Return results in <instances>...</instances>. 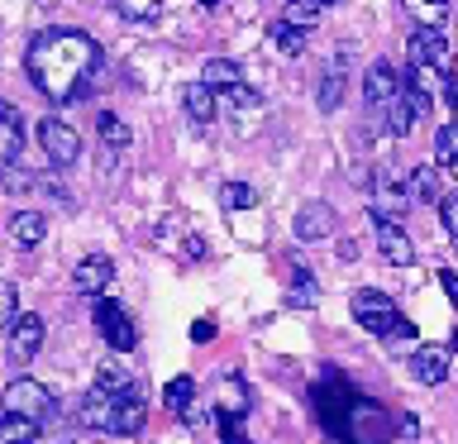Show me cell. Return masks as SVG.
<instances>
[{"label": "cell", "mask_w": 458, "mask_h": 444, "mask_svg": "<svg viewBox=\"0 0 458 444\" xmlns=\"http://www.w3.org/2000/svg\"><path fill=\"white\" fill-rule=\"evenodd\" d=\"M24 72L53 106H67L91 91L100 72V43L81 29H43L24 53Z\"/></svg>", "instance_id": "6da1fadb"}, {"label": "cell", "mask_w": 458, "mask_h": 444, "mask_svg": "<svg viewBox=\"0 0 458 444\" xmlns=\"http://www.w3.org/2000/svg\"><path fill=\"white\" fill-rule=\"evenodd\" d=\"M349 311H353V320L363 325L368 335H377V339H415V325L396 311V301L386 296V292L363 286V292H353Z\"/></svg>", "instance_id": "7a4b0ae2"}, {"label": "cell", "mask_w": 458, "mask_h": 444, "mask_svg": "<svg viewBox=\"0 0 458 444\" xmlns=\"http://www.w3.org/2000/svg\"><path fill=\"white\" fill-rule=\"evenodd\" d=\"M0 406H5V415H14V421H29V425H48L57 415V401L43 382L34 378H14L5 392H0Z\"/></svg>", "instance_id": "3957f363"}, {"label": "cell", "mask_w": 458, "mask_h": 444, "mask_svg": "<svg viewBox=\"0 0 458 444\" xmlns=\"http://www.w3.org/2000/svg\"><path fill=\"white\" fill-rule=\"evenodd\" d=\"M406 63H411V72H444L449 67V34L444 29H415V34L406 38Z\"/></svg>", "instance_id": "277c9868"}, {"label": "cell", "mask_w": 458, "mask_h": 444, "mask_svg": "<svg viewBox=\"0 0 458 444\" xmlns=\"http://www.w3.org/2000/svg\"><path fill=\"white\" fill-rule=\"evenodd\" d=\"M372 235H377L382 263H392V268H411V263H415V243H411L406 229H401V220H392V215H382V210H372Z\"/></svg>", "instance_id": "5b68a950"}, {"label": "cell", "mask_w": 458, "mask_h": 444, "mask_svg": "<svg viewBox=\"0 0 458 444\" xmlns=\"http://www.w3.org/2000/svg\"><path fill=\"white\" fill-rule=\"evenodd\" d=\"M38 149H43V158H48L53 167H72L81 158V134L72 124H63V120H43L38 124Z\"/></svg>", "instance_id": "8992f818"}, {"label": "cell", "mask_w": 458, "mask_h": 444, "mask_svg": "<svg viewBox=\"0 0 458 444\" xmlns=\"http://www.w3.org/2000/svg\"><path fill=\"white\" fill-rule=\"evenodd\" d=\"M96 329H100V339L110 344L114 354H129L139 344V329H134V320L114 306V301H96Z\"/></svg>", "instance_id": "52a82bcc"}, {"label": "cell", "mask_w": 458, "mask_h": 444, "mask_svg": "<svg viewBox=\"0 0 458 444\" xmlns=\"http://www.w3.org/2000/svg\"><path fill=\"white\" fill-rule=\"evenodd\" d=\"M401 86H406V77H401V72L386 63V57H382V63H372V67L363 72V100H368V110L382 115V110L401 96Z\"/></svg>", "instance_id": "ba28073f"}, {"label": "cell", "mask_w": 458, "mask_h": 444, "mask_svg": "<svg viewBox=\"0 0 458 444\" xmlns=\"http://www.w3.org/2000/svg\"><path fill=\"white\" fill-rule=\"evenodd\" d=\"M429 115V96H420V91H411V86H401V96L392 100V106L382 110V120H386V129L401 139V134H411L415 124H420Z\"/></svg>", "instance_id": "9c48e42d"}, {"label": "cell", "mask_w": 458, "mask_h": 444, "mask_svg": "<svg viewBox=\"0 0 458 444\" xmlns=\"http://www.w3.org/2000/svg\"><path fill=\"white\" fill-rule=\"evenodd\" d=\"M292 235L301 243H320L335 235V206H325V201H306V206L296 210V220H292Z\"/></svg>", "instance_id": "30bf717a"}, {"label": "cell", "mask_w": 458, "mask_h": 444, "mask_svg": "<svg viewBox=\"0 0 458 444\" xmlns=\"http://www.w3.org/2000/svg\"><path fill=\"white\" fill-rule=\"evenodd\" d=\"M38 349H43V320L38 315H20V320L10 325V344H5L10 363H29Z\"/></svg>", "instance_id": "8fae6325"}, {"label": "cell", "mask_w": 458, "mask_h": 444, "mask_svg": "<svg viewBox=\"0 0 458 444\" xmlns=\"http://www.w3.org/2000/svg\"><path fill=\"white\" fill-rule=\"evenodd\" d=\"M110 278H114V263L106 253H91V258L77 263V272H72V286H77L81 296H100L110 286Z\"/></svg>", "instance_id": "7c38bea8"}, {"label": "cell", "mask_w": 458, "mask_h": 444, "mask_svg": "<svg viewBox=\"0 0 458 444\" xmlns=\"http://www.w3.org/2000/svg\"><path fill=\"white\" fill-rule=\"evenodd\" d=\"M96 392H106L110 401H124V397H134L139 387H134V372H129L124 363H114V358H106V363L96 368Z\"/></svg>", "instance_id": "4fadbf2b"}, {"label": "cell", "mask_w": 458, "mask_h": 444, "mask_svg": "<svg viewBox=\"0 0 458 444\" xmlns=\"http://www.w3.org/2000/svg\"><path fill=\"white\" fill-rule=\"evenodd\" d=\"M215 406H220V415H234V421H243L253 406V392L243 378H220V387H215Z\"/></svg>", "instance_id": "5bb4252c"}, {"label": "cell", "mask_w": 458, "mask_h": 444, "mask_svg": "<svg viewBox=\"0 0 458 444\" xmlns=\"http://www.w3.org/2000/svg\"><path fill=\"white\" fill-rule=\"evenodd\" d=\"M411 372L420 378L425 387H439L444 378H449V354L444 349H429V344H420V349L411 354Z\"/></svg>", "instance_id": "9a60e30c"}, {"label": "cell", "mask_w": 458, "mask_h": 444, "mask_svg": "<svg viewBox=\"0 0 458 444\" xmlns=\"http://www.w3.org/2000/svg\"><path fill=\"white\" fill-rule=\"evenodd\" d=\"M200 86H210V91H234L243 86V72L234 57H210L206 67H200Z\"/></svg>", "instance_id": "2e32d148"}, {"label": "cell", "mask_w": 458, "mask_h": 444, "mask_svg": "<svg viewBox=\"0 0 458 444\" xmlns=\"http://www.w3.org/2000/svg\"><path fill=\"white\" fill-rule=\"evenodd\" d=\"M110 415H114V401L91 387V392L81 397V406H77V425H86V430H110Z\"/></svg>", "instance_id": "e0dca14e"}, {"label": "cell", "mask_w": 458, "mask_h": 444, "mask_svg": "<svg viewBox=\"0 0 458 444\" xmlns=\"http://www.w3.org/2000/svg\"><path fill=\"white\" fill-rule=\"evenodd\" d=\"M24 149V124H20V110L10 100H0V163H10L14 153Z\"/></svg>", "instance_id": "ac0fdd59"}, {"label": "cell", "mask_w": 458, "mask_h": 444, "mask_svg": "<svg viewBox=\"0 0 458 444\" xmlns=\"http://www.w3.org/2000/svg\"><path fill=\"white\" fill-rule=\"evenodd\" d=\"M43 235H48V220H43L38 210H14V215H10V239H14V243L34 249V243H43Z\"/></svg>", "instance_id": "d6986e66"}, {"label": "cell", "mask_w": 458, "mask_h": 444, "mask_svg": "<svg viewBox=\"0 0 458 444\" xmlns=\"http://www.w3.org/2000/svg\"><path fill=\"white\" fill-rule=\"evenodd\" d=\"M143 430V397H124L114 401V415H110V435H139Z\"/></svg>", "instance_id": "ffe728a7"}, {"label": "cell", "mask_w": 458, "mask_h": 444, "mask_svg": "<svg viewBox=\"0 0 458 444\" xmlns=\"http://www.w3.org/2000/svg\"><path fill=\"white\" fill-rule=\"evenodd\" d=\"M182 106H186V115H191L196 124H210L215 120V110H220V100H215V91L210 86H186V96H182Z\"/></svg>", "instance_id": "44dd1931"}, {"label": "cell", "mask_w": 458, "mask_h": 444, "mask_svg": "<svg viewBox=\"0 0 458 444\" xmlns=\"http://www.w3.org/2000/svg\"><path fill=\"white\" fill-rule=\"evenodd\" d=\"M406 196L411 201H444V192H439V172L435 167H411V177H406Z\"/></svg>", "instance_id": "7402d4cb"}, {"label": "cell", "mask_w": 458, "mask_h": 444, "mask_svg": "<svg viewBox=\"0 0 458 444\" xmlns=\"http://www.w3.org/2000/svg\"><path fill=\"white\" fill-rule=\"evenodd\" d=\"M315 106H320L325 115H335L339 106H344V72H339V63L320 77V91H315Z\"/></svg>", "instance_id": "603a6c76"}, {"label": "cell", "mask_w": 458, "mask_h": 444, "mask_svg": "<svg viewBox=\"0 0 458 444\" xmlns=\"http://www.w3.org/2000/svg\"><path fill=\"white\" fill-rule=\"evenodd\" d=\"M163 406L177 411V415L191 411V406H196V378H172L167 392H163Z\"/></svg>", "instance_id": "cb8c5ba5"}, {"label": "cell", "mask_w": 458, "mask_h": 444, "mask_svg": "<svg viewBox=\"0 0 458 444\" xmlns=\"http://www.w3.org/2000/svg\"><path fill=\"white\" fill-rule=\"evenodd\" d=\"M96 129H100V143H106V149H129V124L120 120V115H110V110H100L96 115Z\"/></svg>", "instance_id": "d4e9b609"}, {"label": "cell", "mask_w": 458, "mask_h": 444, "mask_svg": "<svg viewBox=\"0 0 458 444\" xmlns=\"http://www.w3.org/2000/svg\"><path fill=\"white\" fill-rule=\"evenodd\" d=\"M258 201L263 196H258V186H249V182H225L220 186V206L225 210H253Z\"/></svg>", "instance_id": "484cf974"}, {"label": "cell", "mask_w": 458, "mask_h": 444, "mask_svg": "<svg viewBox=\"0 0 458 444\" xmlns=\"http://www.w3.org/2000/svg\"><path fill=\"white\" fill-rule=\"evenodd\" d=\"M320 14H325L320 0H292V5L282 10V24H292V29H301V34H306V29L320 20Z\"/></svg>", "instance_id": "4316f807"}, {"label": "cell", "mask_w": 458, "mask_h": 444, "mask_svg": "<svg viewBox=\"0 0 458 444\" xmlns=\"http://www.w3.org/2000/svg\"><path fill=\"white\" fill-rule=\"evenodd\" d=\"M315 301H320V286H315V278H310V272H296L292 292H286V306H296V311H310Z\"/></svg>", "instance_id": "83f0119b"}, {"label": "cell", "mask_w": 458, "mask_h": 444, "mask_svg": "<svg viewBox=\"0 0 458 444\" xmlns=\"http://www.w3.org/2000/svg\"><path fill=\"white\" fill-rule=\"evenodd\" d=\"M435 158H439V167L458 172V124H444L435 134Z\"/></svg>", "instance_id": "f1b7e54d"}, {"label": "cell", "mask_w": 458, "mask_h": 444, "mask_svg": "<svg viewBox=\"0 0 458 444\" xmlns=\"http://www.w3.org/2000/svg\"><path fill=\"white\" fill-rule=\"evenodd\" d=\"M34 440H38V425L14 421V415H5V421H0V444H34Z\"/></svg>", "instance_id": "f546056e"}, {"label": "cell", "mask_w": 458, "mask_h": 444, "mask_svg": "<svg viewBox=\"0 0 458 444\" xmlns=\"http://www.w3.org/2000/svg\"><path fill=\"white\" fill-rule=\"evenodd\" d=\"M272 38H277V48L286 53V57H301L306 53V34H301V29H292V24H272Z\"/></svg>", "instance_id": "4dcf8cb0"}, {"label": "cell", "mask_w": 458, "mask_h": 444, "mask_svg": "<svg viewBox=\"0 0 458 444\" xmlns=\"http://www.w3.org/2000/svg\"><path fill=\"white\" fill-rule=\"evenodd\" d=\"M114 14H120V20H134V24H153L157 20V5H153V0H120Z\"/></svg>", "instance_id": "1f68e13d"}, {"label": "cell", "mask_w": 458, "mask_h": 444, "mask_svg": "<svg viewBox=\"0 0 458 444\" xmlns=\"http://www.w3.org/2000/svg\"><path fill=\"white\" fill-rule=\"evenodd\" d=\"M220 106L225 110H258V106H263V96H258L253 86H234V91L220 96Z\"/></svg>", "instance_id": "d6a6232c"}, {"label": "cell", "mask_w": 458, "mask_h": 444, "mask_svg": "<svg viewBox=\"0 0 458 444\" xmlns=\"http://www.w3.org/2000/svg\"><path fill=\"white\" fill-rule=\"evenodd\" d=\"M0 192H34V177L14 163H0Z\"/></svg>", "instance_id": "836d02e7"}, {"label": "cell", "mask_w": 458, "mask_h": 444, "mask_svg": "<svg viewBox=\"0 0 458 444\" xmlns=\"http://www.w3.org/2000/svg\"><path fill=\"white\" fill-rule=\"evenodd\" d=\"M20 320V292L10 282H0V325H14Z\"/></svg>", "instance_id": "e575fe53"}, {"label": "cell", "mask_w": 458, "mask_h": 444, "mask_svg": "<svg viewBox=\"0 0 458 444\" xmlns=\"http://www.w3.org/2000/svg\"><path fill=\"white\" fill-rule=\"evenodd\" d=\"M377 201H382V206H386V215H392V220H396V210L406 206L411 196H406V192H396V186H392V182L382 177V182H377Z\"/></svg>", "instance_id": "d590c367"}, {"label": "cell", "mask_w": 458, "mask_h": 444, "mask_svg": "<svg viewBox=\"0 0 458 444\" xmlns=\"http://www.w3.org/2000/svg\"><path fill=\"white\" fill-rule=\"evenodd\" d=\"M220 444H253V440H249V430H243V421L220 415Z\"/></svg>", "instance_id": "8d00e7d4"}, {"label": "cell", "mask_w": 458, "mask_h": 444, "mask_svg": "<svg viewBox=\"0 0 458 444\" xmlns=\"http://www.w3.org/2000/svg\"><path fill=\"white\" fill-rule=\"evenodd\" d=\"M439 220H444V229L458 239V192H449V196L439 201Z\"/></svg>", "instance_id": "74e56055"}, {"label": "cell", "mask_w": 458, "mask_h": 444, "mask_svg": "<svg viewBox=\"0 0 458 444\" xmlns=\"http://www.w3.org/2000/svg\"><path fill=\"white\" fill-rule=\"evenodd\" d=\"M439 286H444V296H449L454 306H458V272H454V268H444V272H439Z\"/></svg>", "instance_id": "f35d334b"}, {"label": "cell", "mask_w": 458, "mask_h": 444, "mask_svg": "<svg viewBox=\"0 0 458 444\" xmlns=\"http://www.w3.org/2000/svg\"><path fill=\"white\" fill-rule=\"evenodd\" d=\"M215 339V320H196L191 325V344H210Z\"/></svg>", "instance_id": "ab89813d"}, {"label": "cell", "mask_w": 458, "mask_h": 444, "mask_svg": "<svg viewBox=\"0 0 458 444\" xmlns=\"http://www.w3.org/2000/svg\"><path fill=\"white\" fill-rule=\"evenodd\" d=\"M206 415H210V411H200V406H191V411L182 415V425H191V430H200V425H206Z\"/></svg>", "instance_id": "60d3db41"}, {"label": "cell", "mask_w": 458, "mask_h": 444, "mask_svg": "<svg viewBox=\"0 0 458 444\" xmlns=\"http://www.w3.org/2000/svg\"><path fill=\"white\" fill-rule=\"evenodd\" d=\"M444 96H449V106H454V124H458V77H454V81H444Z\"/></svg>", "instance_id": "b9f144b4"}, {"label": "cell", "mask_w": 458, "mask_h": 444, "mask_svg": "<svg viewBox=\"0 0 458 444\" xmlns=\"http://www.w3.org/2000/svg\"><path fill=\"white\" fill-rule=\"evenodd\" d=\"M186 253H191V258H206V239L191 235V239H186Z\"/></svg>", "instance_id": "7bdbcfd3"}, {"label": "cell", "mask_w": 458, "mask_h": 444, "mask_svg": "<svg viewBox=\"0 0 458 444\" xmlns=\"http://www.w3.org/2000/svg\"><path fill=\"white\" fill-rule=\"evenodd\" d=\"M34 444H72V435H38Z\"/></svg>", "instance_id": "ee69618b"}, {"label": "cell", "mask_w": 458, "mask_h": 444, "mask_svg": "<svg viewBox=\"0 0 458 444\" xmlns=\"http://www.w3.org/2000/svg\"><path fill=\"white\" fill-rule=\"evenodd\" d=\"M449 349H454V354H458V329H454V339H449Z\"/></svg>", "instance_id": "f6af8a7d"}, {"label": "cell", "mask_w": 458, "mask_h": 444, "mask_svg": "<svg viewBox=\"0 0 458 444\" xmlns=\"http://www.w3.org/2000/svg\"><path fill=\"white\" fill-rule=\"evenodd\" d=\"M454 243H458V239H454Z\"/></svg>", "instance_id": "bcb514c9"}]
</instances>
